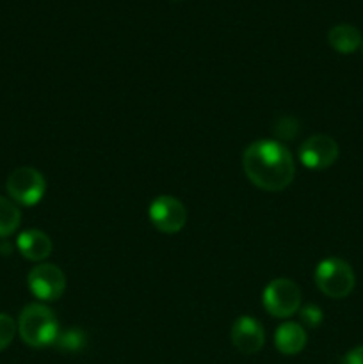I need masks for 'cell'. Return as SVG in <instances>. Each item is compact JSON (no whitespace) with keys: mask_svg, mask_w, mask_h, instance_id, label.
<instances>
[{"mask_svg":"<svg viewBox=\"0 0 363 364\" xmlns=\"http://www.w3.org/2000/svg\"><path fill=\"white\" fill-rule=\"evenodd\" d=\"M340 364H363V345L349 350L347 354L340 359Z\"/></svg>","mask_w":363,"mask_h":364,"instance_id":"17","label":"cell"},{"mask_svg":"<svg viewBox=\"0 0 363 364\" xmlns=\"http://www.w3.org/2000/svg\"><path fill=\"white\" fill-rule=\"evenodd\" d=\"M7 194L13 201L23 206H34L43 199L46 191L45 176L34 167H18L7 178Z\"/></svg>","mask_w":363,"mask_h":364,"instance_id":"5","label":"cell"},{"mask_svg":"<svg viewBox=\"0 0 363 364\" xmlns=\"http://www.w3.org/2000/svg\"><path fill=\"white\" fill-rule=\"evenodd\" d=\"M28 290L39 301H57L66 291V276L52 263H41L34 267L27 276Z\"/></svg>","mask_w":363,"mask_h":364,"instance_id":"6","label":"cell"},{"mask_svg":"<svg viewBox=\"0 0 363 364\" xmlns=\"http://www.w3.org/2000/svg\"><path fill=\"white\" fill-rule=\"evenodd\" d=\"M263 308L276 318H288L301 308V290L290 279H274L265 287L262 295Z\"/></svg>","mask_w":363,"mask_h":364,"instance_id":"4","label":"cell"},{"mask_svg":"<svg viewBox=\"0 0 363 364\" xmlns=\"http://www.w3.org/2000/svg\"><path fill=\"white\" fill-rule=\"evenodd\" d=\"M356 276L352 267L340 258H327L315 269V284L326 297L344 299L354 290Z\"/></svg>","mask_w":363,"mask_h":364,"instance_id":"3","label":"cell"},{"mask_svg":"<svg viewBox=\"0 0 363 364\" xmlns=\"http://www.w3.org/2000/svg\"><path fill=\"white\" fill-rule=\"evenodd\" d=\"M327 43L331 45V48L337 50L338 53H352L359 48V45L363 43L362 32L354 27V25L349 23H340L335 25L327 32Z\"/></svg>","mask_w":363,"mask_h":364,"instance_id":"12","label":"cell"},{"mask_svg":"<svg viewBox=\"0 0 363 364\" xmlns=\"http://www.w3.org/2000/svg\"><path fill=\"white\" fill-rule=\"evenodd\" d=\"M274 345L285 355H295L306 347V331L295 322L281 323L274 334Z\"/></svg>","mask_w":363,"mask_h":364,"instance_id":"11","label":"cell"},{"mask_svg":"<svg viewBox=\"0 0 363 364\" xmlns=\"http://www.w3.org/2000/svg\"><path fill=\"white\" fill-rule=\"evenodd\" d=\"M21 223V213L18 206L9 199L0 196V238H6L18 230Z\"/></svg>","mask_w":363,"mask_h":364,"instance_id":"13","label":"cell"},{"mask_svg":"<svg viewBox=\"0 0 363 364\" xmlns=\"http://www.w3.org/2000/svg\"><path fill=\"white\" fill-rule=\"evenodd\" d=\"M246 176L255 187L267 192L287 188L295 178L294 156L281 142L256 141L242 155Z\"/></svg>","mask_w":363,"mask_h":364,"instance_id":"1","label":"cell"},{"mask_svg":"<svg viewBox=\"0 0 363 364\" xmlns=\"http://www.w3.org/2000/svg\"><path fill=\"white\" fill-rule=\"evenodd\" d=\"M57 348L64 352H78L85 345V334L80 329H70L64 334H59L56 341Z\"/></svg>","mask_w":363,"mask_h":364,"instance_id":"14","label":"cell"},{"mask_svg":"<svg viewBox=\"0 0 363 364\" xmlns=\"http://www.w3.org/2000/svg\"><path fill=\"white\" fill-rule=\"evenodd\" d=\"M338 155H340V149H338L337 141L324 134L306 139L299 148L301 164L313 171H324L331 167L338 160Z\"/></svg>","mask_w":363,"mask_h":364,"instance_id":"8","label":"cell"},{"mask_svg":"<svg viewBox=\"0 0 363 364\" xmlns=\"http://www.w3.org/2000/svg\"><path fill=\"white\" fill-rule=\"evenodd\" d=\"M299 318H301V322L305 323V326L317 327V326H320V322H322L324 315H322V311H320L319 306L308 304V306H305L301 311H299Z\"/></svg>","mask_w":363,"mask_h":364,"instance_id":"16","label":"cell"},{"mask_svg":"<svg viewBox=\"0 0 363 364\" xmlns=\"http://www.w3.org/2000/svg\"><path fill=\"white\" fill-rule=\"evenodd\" d=\"M18 251L28 262H43L52 255L53 244L46 233L39 230H27L18 237Z\"/></svg>","mask_w":363,"mask_h":364,"instance_id":"10","label":"cell"},{"mask_svg":"<svg viewBox=\"0 0 363 364\" xmlns=\"http://www.w3.org/2000/svg\"><path fill=\"white\" fill-rule=\"evenodd\" d=\"M231 341L242 354H256L262 350L263 343H265V331H263L262 323L253 316H241L235 320L233 327H231Z\"/></svg>","mask_w":363,"mask_h":364,"instance_id":"9","label":"cell"},{"mask_svg":"<svg viewBox=\"0 0 363 364\" xmlns=\"http://www.w3.org/2000/svg\"><path fill=\"white\" fill-rule=\"evenodd\" d=\"M148 215L153 228L159 230L160 233L167 235L182 231L187 223V212H185L184 203L178 201L173 196H159L153 199Z\"/></svg>","mask_w":363,"mask_h":364,"instance_id":"7","label":"cell"},{"mask_svg":"<svg viewBox=\"0 0 363 364\" xmlns=\"http://www.w3.org/2000/svg\"><path fill=\"white\" fill-rule=\"evenodd\" d=\"M16 331L18 326L13 320V316L6 315V313H0V352L6 350L13 343Z\"/></svg>","mask_w":363,"mask_h":364,"instance_id":"15","label":"cell"},{"mask_svg":"<svg viewBox=\"0 0 363 364\" xmlns=\"http://www.w3.org/2000/svg\"><path fill=\"white\" fill-rule=\"evenodd\" d=\"M18 333L28 347L45 348L56 345L59 336V322L52 309L46 306L28 304L20 313Z\"/></svg>","mask_w":363,"mask_h":364,"instance_id":"2","label":"cell"}]
</instances>
